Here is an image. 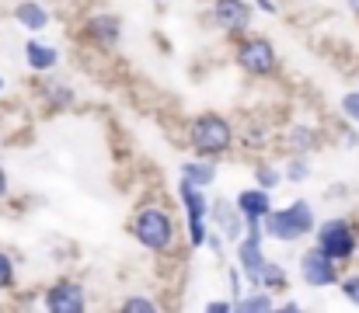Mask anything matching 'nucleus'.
<instances>
[{
  "label": "nucleus",
  "mask_w": 359,
  "mask_h": 313,
  "mask_svg": "<svg viewBox=\"0 0 359 313\" xmlns=\"http://www.w3.org/2000/svg\"><path fill=\"white\" fill-rule=\"evenodd\" d=\"M238 265H241V275H244L255 289H265V293L286 289V272H283V265H276V261L265 258V251H262V233H244V240H238Z\"/></svg>",
  "instance_id": "1"
},
{
  "label": "nucleus",
  "mask_w": 359,
  "mask_h": 313,
  "mask_svg": "<svg viewBox=\"0 0 359 313\" xmlns=\"http://www.w3.org/2000/svg\"><path fill=\"white\" fill-rule=\"evenodd\" d=\"M311 230H314V209L304 199H297L293 206L286 209H269L262 216V237H272V240H283V244L300 240Z\"/></svg>",
  "instance_id": "2"
},
{
  "label": "nucleus",
  "mask_w": 359,
  "mask_h": 313,
  "mask_svg": "<svg viewBox=\"0 0 359 313\" xmlns=\"http://www.w3.org/2000/svg\"><path fill=\"white\" fill-rule=\"evenodd\" d=\"M129 233H133L147 251H157V254H168V251L175 247V219L168 216L164 206H143L133 216Z\"/></svg>",
  "instance_id": "3"
},
{
  "label": "nucleus",
  "mask_w": 359,
  "mask_h": 313,
  "mask_svg": "<svg viewBox=\"0 0 359 313\" xmlns=\"http://www.w3.org/2000/svg\"><path fill=\"white\" fill-rule=\"evenodd\" d=\"M189 143L199 157H220L234 146V125L217 115V111H206L199 115L192 125H189Z\"/></svg>",
  "instance_id": "4"
},
{
  "label": "nucleus",
  "mask_w": 359,
  "mask_h": 313,
  "mask_svg": "<svg viewBox=\"0 0 359 313\" xmlns=\"http://www.w3.org/2000/svg\"><path fill=\"white\" fill-rule=\"evenodd\" d=\"M318 247L332 254L335 261H346L356 254V230L349 219H325L318 226Z\"/></svg>",
  "instance_id": "5"
},
{
  "label": "nucleus",
  "mask_w": 359,
  "mask_h": 313,
  "mask_svg": "<svg viewBox=\"0 0 359 313\" xmlns=\"http://www.w3.org/2000/svg\"><path fill=\"white\" fill-rule=\"evenodd\" d=\"M238 67L251 77H269L276 70V49L269 39L255 35V39H244L238 46Z\"/></svg>",
  "instance_id": "6"
},
{
  "label": "nucleus",
  "mask_w": 359,
  "mask_h": 313,
  "mask_svg": "<svg viewBox=\"0 0 359 313\" xmlns=\"http://www.w3.org/2000/svg\"><path fill=\"white\" fill-rule=\"evenodd\" d=\"M300 275H304V282L314 286V289L335 286V282H339V261H335L332 254H325V251L314 244V247L300 258Z\"/></svg>",
  "instance_id": "7"
},
{
  "label": "nucleus",
  "mask_w": 359,
  "mask_h": 313,
  "mask_svg": "<svg viewBox=\"0 0 359 313\" xmlns=\"http://www.w3.org/2000/svg\"><path fill=\"white\" fill-rule=\"evenodd\" d=\"M182 202H185V216H189V240L192 247H203L206 244V216H210V202L203 195V188L182 181Z\"/></svg>",
  "instance_id": "8"
},
{
  "label": "nucleus",
  "mask_w": 359,
  "mask_h": 313,
  "mask_svg": "<svg viewBox=\"0 0 359 313\" xmlns=\"http://www.w3.org/2000/svg\"><path fill=\"white\" fill-rule=\"evenodd\" d=\"M213 21L220 32L227 35H241L251 25V4L248 0H213Z\"/></svg>",
  "instance_id": "9"
},
{
  "label": "nucleus",
  "mask_w": 359,
  "mask_h": 313,
  "mask_svg": "<svg viewBox=\"0 0 359 313\" xmlns=\"http://www.w3.org/2000/svg\"><path fill=\"white\" fill-rule=\"evenodd\" d=\"M234 206H238L241 219L248 223V233H262V216L272 209V195L265 188H244L238 192Z\"/></svg>",
  "instance_id": "10"
},
{
  "label": "nucleus",
  "mask_w": 359,
  "mask_h": 313,
  "mask_svg": "<svg viewBox=\"0 0 359 313\" xmlns=\"http://www.w3.org/2000/svg\"><path fill=\"white\" fill-rule=\"evenodd\" d=\"M46 307L53 313H84L88 300H84V286L74 282V279H63L56 282L49 293H46Z\"/></svg>",
  "instance_id": "11"
},
{
  "label": "nucleus",
  "mask_w": 359,
  "mask_h": 313,
  "mask_svg": "<svg viewBox=\"0 0 359 313\" xmlns=\"http://www.w3.org/2000/svg\"><path fill=\"white\" fill-rule=\"evenodd\" d=\"M210 216H213V223L220 226V237L241 240V212L231 199H213V202H210Z\"/></svg>",
  "instance_id": "12"
},
{
  "label": "nucleus",
  "mask_w": 359,
  "mask_h": 313,
  "mask_svg": "<svg viewBox=\"0 0 359 313\" xmlns=\"http://www.w3.org/2000/svg\"><path fill=\"white\" fill-rule=\"evenodd\" d=\"M122 35V21L119 14H95L88 21V39L98 42V46H116Z\"/></svg>",
  "instance_id": "13"
},
{
  "label": "nucleus",
  "mask_w": 359,
  "mask_h": 313,
  "mask_svg": "<svg viewBox=\"0 0 359 313\" xmlns=\"http://www.w3.org/2000/svg\"><path fill=\"white\" fill-rule=\"evenodd\" d=\"M25 60H28V67H32V70L49 74V70L60 63V53H56L53 46H46V42L32 39V42H25Z\"/></svg>",
  "instance_id": "14"
},
{
  "label": "nucleus",
  "mask_w": 359,
  "mask_h": 313,
  "mask_svg": "<svg viewBox=\"0 0 359 313\" xmlns=\"http://www.w3.org/2000/svg\"><path fill=\"white\" fill-rule=\"evenodd\" d=\"M182 181L196 185V188H206L217 181V164L210 157H199V160H185L182 164Z\"/></svg>",
  "instance_id": "15"
},
{
  "label": "nucleus",
  "mask_w": 359,
  "mask_h": 313,
  "mask_svg": "<svg viewBox=\"0 0 359 313\" xmlns=\"http://www.w3.org/2000/svg\"><path fill=\"white\" fill-rule=\"evenodd\" d=\"M39 91H42V98H46L49 108H60V111L63 108H74V102H77V91L70 84H63V81H53V77H46Z\"/></svg>",
  "instance_id": "16"
},
{
  "label": "nucleus",
  "mask_w": 359,
  "mask_h": 313,
  "mask_svg": "<svg viewBox=\"0 0 359 313\" xmlns=\"http://www.w3.org/2000/svg\"><path fill=\"white\" fill-rule=\"evenodd\" d=\"M14 18H18V25H25V28H32V32H42V28L49 25V11H46L42 4H35V0H21V4L14 7Z\"/></svg>",
  "instance_id": "17"
},
{
  "label": "nucleus",
  "mask_w": 359,
  "mask_h": 313,
  "mask_svg": "<svg viewBox=\"0 0 359 313\" xmlns=\"http://www.w3.org/2000/svg\"><path fill=\"white\" fill-rule=\"evenodd\" d=\"M234 310H241V313H269V310H276V303H272V293L255 289L251 296H238V300H234Z\"/></svg>",
  "instance_id": "18"
},
{
  "label": "nucleus",
  "mask_w": 359,
  "mask_h": 313,
  "mask_svg": "<svg viewBox=\"0 0 359 313\" xmlns=\"http://www.w3.org/2000/svg\"><path fill=\"white\" fill-rule=\"evenodd\" d=\"M314 143H318V132H314L311 125H297V129L290 132V150H293V157H307V153L314 150Z\"/></svg>",
  "instance_id": "19"
},
{
  "label": "nucleus",
  "mask_w": 359,
  "mask_h": 313,
  "mask_svg": "<svg viewBox=\"0 0 359 313\" xmlns=\"http://www.w3.org/2000/svg\"><path fill=\"white\" fill-rule=\"evenodd\" d=\"M307 174H311L307 157H293V160H290V167H286V181H304Z\"/></svg>",
  "instance_id": "20"
},
{
  "label": "nucleus",
  "mask_w": 359,
  "mask_h": 313,
  "mask_svg": "<svg viewBox=\"0 0 359 313\" xmlns=\"http://www.w3.org/2000/svg\"><path fill=\"white\" fill-rule=\"evenodd\" d=\"M255 178H258V188H265V192H272V188L283 181V174H279V171H272V167H258V171H255Z\"/></svg>",
  "instance_id": "21"
},
{
  "label": "nucleus",
  "mask_w": 359,
  "mask_h": 313,
  "mask_svg": "<svg viewBox=\"0 0 359 313\" xmlns=\"http://www.w3.org/2000/svg\"><path fill=\"white\" fill-rule=\"evenodd\" d=\"M11 286H14V261H11V254L0 251V293Z\"/></svg>",
  "instance_id": "22"
},
{
  "label": "nucleus",
  "mask_w": 359,
  "mask_h": 313,
  "mask_svg": "<svg viewBox=\"0 0 359 313\" xmlns=\"http://www.w3.org/2000/svg\"><path fill=\"white\" fill-rule=\"evenodd\" d=\"M150 310H157V303L154 300H143V296H129L122 303V313H150Z\"/></svg>",
  "instance_id": "23"
},
{
  "label": "nucleus",
  "mask_w": 359,
  "mask_h": 313,
  "mask_svg": "<svg viewBox=\"0 0 359 313\" xmlns=\"http://www.w3.org/2000/svg\"><path fill=\"white\" fill-rule=\"evenodd\" d=\"M342 111H346L353 122H359V91H349V95L342 98Z\"/></svg>",
  "instance_id": "24"
},
{
  "label": "nucleus",
  "mask_w": 359,
  "mask_h": 313,
  "mask_svg": "<svg viewBox=\"0 0 359 313\" xmlns=\"http://www.w3.org/2000/svg\"><path fill=\"white\" fill-rule=\"evenodd\" d=\"M342 293H346V300H349V303H356L359 307V275H353V279H346V282H342Z\"/></svg>",
  "instance_id": "25"
},
{
  "label": "nucleus",
  "mask_w": 359,
  "mask_h": 313,
  "mask_svg": "<svg viewBox=\"0 0 359 313\" xmlns=\"http://www.w3.org/2000/svg\"><path fill=\"white\" fill-rule=\"evenodd\" d=\"M234 310V303H224V300H213V303H206V313H227Z\"/></svg>",
  "instance_id": "26"
},
{
  "label": "nucleus",
  "mask_w": 359,
  "mask_h": 313,
  "mask_svg": "<svg viewBox=\"0 0 359 313\" xmlns=\"http://www.w3.org/2000/svg\"><path fill=\"white\" fill-rule=\"evenodd\" d=\"M255 7L265 11V14H276V4H272V0H255Z\"/></svg>",
  "instance_id": "27"
},
{
  "label": "nucleus",
  "mask_w": 359,
  "mask_h": 313,
  "mask_svg": "<svg viewBox=\"0 0 359 313\" xmlns=\"http://www.w3.org/2000/svg\"><path fill=\"white\" fill-rule=\"evenodd\" d=\"M4 195H7V171L0 167V199H4Z\"/></svg>",
  "instance_id": "28"
},
{
  "label": "nucleus",
  "mask_w": 359,
  "mask_h": 313,
  "mask_svg": "<svg viewBox=\"0 0 359 313\" xmlns=\"http://www.w3.org/2000/svg\"><path fill=\"white\" fill-rule=\"evenodd\" d=\"M346 4H349V11H353V14H359V0H346Z\"/></svg>",
  "instance_id": "29"
},
{
  "label": "nucleus",
  "mask_w": 359,
  "mask_h": 313,
  "mask_svg": "<svg viewBox=\"0 0 359 313\" xmlns=\"http://www.w3.org/2000/svg\"><path fill=\"white\" fill-rule=\"evenodd\" d=\"M0 88H4V81H0Z\"/></svg>",
  "instance_id": "30"
}]
</instances>
